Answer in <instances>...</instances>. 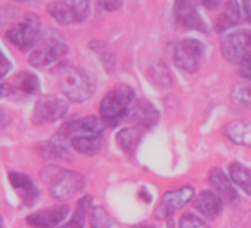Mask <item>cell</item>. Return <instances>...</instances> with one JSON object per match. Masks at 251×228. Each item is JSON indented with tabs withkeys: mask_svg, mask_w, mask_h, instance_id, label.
I'll use <instances>...</instances> for the list:
<instances>
[{
	"mask_svg": "<svg viewBox=\"0 0 251 228\" xmlns=\"http://www.w3.org/2000/svg\"><path fill=\"white\" fill-rule=\"evenodd\" d=\"M68 54V46L65 40L56 33H50L48 36H42L40 42L28 55V62L36 68L49 67L58 62Z\"/></svg>",
	"mask_w": 251,
	"mask_h": 228,
	"instance_id": "5b68a950",
	"label": "cell"
},
{
	"mask_svg": "<svg viewBox=\"0 0 251 228\" xmlns=\"http://www.w3.org/2000/svg\"><path fill=\"white\" fill-rule=\"evenodd\" d=\"M40 154L46 159H50V160H55V159H71V154H70V150L67 147V144L58 141V140H52L49 142H45L42 145V150H40Z\"/></svg>",
	"mask_w": 251,
	"mask_h": 228,
	"instance_id": "603a6c76",
	"label": "cell"
},
{
	"mask_svg": "<svg viewBox=\"0 0 251 228\" xmlns=\"http://www.w3.org/2000/svg\"><path fill=\"white\" fill-rule=\"evenodd\" d=\"M204 45L197 39H183L180 40L173 54L175 65L186 73H195L200 70L204 61Z\"/></svg>",
	"mask_w": 251,
	"mask_h": 228,
	"instance_id": "52a82bcc",
	"label": "cell"
},
{
	"mask_svg": "<svg viewBox=\"0 0 251 228\" xmlns=\"http://www.w3.org/2000/svg\"><path fill=\"white\" fill-rule=\"evenodd\" d=\"M98 2H99L100 8L108 12H114V11L120 9L123 5V0H98Z\"/></svg>",
	"mask_w": 251,
	"mask_h": 228,
	"instance_id": "1f68e13d",
	"label": "cell"
},
{
	"mask_svg": "<svg viewBox=\"0 0 251 228\" xmlns=\"http://www.w3.org/2000/svg\"><path fill=\"white\" fill-rule=\"evenodd\" d=\"M9 182L15 193L20 196L24 206L31 207L36 204V201L40 197V190L36 185V182L24 172H11L9 173Z\"/></svg>",
	"mask_w": 251,
	"mask_h": 228,
	"instance_id": "4fadbf2b",
	"label": "cell"
},
{
	"mask_svg": "<svg viewBox=\"0 0 251 228\" xmlns=\"http://www.w3.org/2000/svg\"><path fill=\"white\" fill-rule=\"evenodd\" d=\"M90 201H92V200H90L89 196L83 197V199L77 203V209H75V212L73 213L71 219H70L67 224L61 225L59 228H84V221H86V215H87V212H89V209H90Z\"/></svg>",
	"mask_w": 251,
	"mask_h": 228,
	"instance_id": "cb8c5ba5",
	"label": "cell"
},
{
	"mask_svg": "<svg viewBox=\"0 0 251 228\" xmlns=\"http://www.w3.org/2000/svg\"><path fill=\"white\" fill-rule=\"evenodd\" d=\"M6 39L20 51L28 52L36 48L42 39V21L36 14H25L20 23L8 30Z\"/></svg>",
	"mask_w": 251,
	"mask_h": 228,
	"instance_id": "277c9868",
	"label": "cell"
},
{
	"mask_svg": "<svg viewBox=\"0 0 251 228\" xmlns=\"http://www.w3.org/2000/svg\"><path fill=\"white\" fill-rule=\"evenodd\" d=\"M238 65H239V74H241V77H244L245 80L251 82V54L247 55Z\"/></svg>",
	"mask_w": 251,
	"mask_h": 228,
	"instance_id": "4dcf8cb0",
	"label": "cell"
},
{
	"mask_svg": "<svg viewBox=\"0 0 251 228\" xmlns=\"http://www.w3.org/2000/svg\"><path fill=\"white\" fill-rule=\"evenodd\" d=\"M109 216L100 206H95L90 210V228H109Z\"/></svg>",
	"mask_w": 251,
	"mask_h": 228,
	"instance_id": "83f0119b",
	"label": "cell"
},
{
	"mask_svg": "<svg viewBox=\"0 0 251 228\" xmlns=\"http://www.w3.org/2000/svg\"><path fill=\"white\" fill-rule=\"evenodd\" d=\"M130 117L132 120L142 129H151L158 122V110L147 99L138 101L133 104L130 110Z\"/></svg>",
	"mask_w": 251,
	"mask_h": 228,
	"instance_id": "5bb4252c",
	"label": "cell"
},
{
	"mask_svg": "<svg viewBox=\"0 0 251 228\" xmlns=\"http://www.w3.org/2000/svg\"><path fill=\"white\" fill-rule=\"evenodd\" d=\"M21 96L14 83H0V98H18Z\"/></svg>",
	"mask_w": 251,
	"mask_h": 228,
	"instance_id": "f546056e",
	"label": "cell"
},
{
	"mask_svg": "<svg viewBox=\"0 0 251 228\" xmlns=\"http://www.w3.org/2000/svg\"><path fill=\"white\" fill-rule=\"evenodd\" d=\"M42 179L49 185L53 199L64 201L75 196L84 187V178L74 171H67L59 166H48L40 172Z\"/></svg>",
	"mask_w": 251,
	"mask_h": 228,
	"instance_id": "3957f363",
	"label": "cell"
},
{
	"mask_svg": "<svg viewBox=\"0 0 251 228\" xmlns=\"http://www.w3.org/2000/svg\"><path fill=\"white\" fill-rule=\"evenodd\" d=\"M89 48L98 55V58L100 59V62H102L106 73L111 74V73L115 71V68H117V57H115V54L112 52V49L108 45H105L103 42H99V40H93V42L89 43Z\"/></svg>",
	"mask_w": 251,
	"mask_h": 228,
	"instance_id": "ffe728a7",
	"label": "cell"
},
{
	"mask_svg": "<svg viewBox=\"0 0 251 228\" xmlns=\"http://www.w3.org/2000/svg\"><path fill=\"white\" fill-rule=\"evenodd\" d=\"M220 51L225 59L232 64H239L251 54V31H233L226 34L220 42Z\"/></svg>",
	"mask_w": 251,
	"mask_h": 228,
	"instance_id": "9c48e42d",
	"label": "cell"
},
{
	"mask_svg": "<svg viewBox=\"0 0 251 228\" xmlns=\"http://www.w3.org/2000/svg\"><path fill=\"white\" fill-rule=\"evenodd\" d=\"M194 207L200 213H202V216H205L208 219H214L223 210V200L219 194H216L210 190H205L198 197H195Z\"/></svg>",
	"mask_w": 251,
	"mask_h": 228,
	"instance_id": "9a60e30c",
	"label": "cell"
},
{
	"mask_svg": "<svg viewBox=\"0 0 251 228\" xmlns=\"http://www.w3.org/2000/svg\"><path fill=\"white\" fill-rule=\"evenodd\" d=\"M200 3H201L205 9H208V11H216V9L220 8L222 0H200Z\"/></svg>",
	"mask_w": 251,
	"mask_h": 228,
	"instance_id": "836d02e7",
	"label": "cell"
},
{
	"mask_svg": "<svg viewBox=\"0 0 251 228\" xmlns=\"http://www.w3.org/2000/svg\"><path fill=\"white\" fill-rule=\"evenodd\" d=\"M48 14L64 26L83 23L90 14V0H52Z\"/></svg>",
	"mask_w": 251,
	"mask_h": 228,
	"instance_id": "8992f818",
	"label": "cell"
},
{
	"mask_svg": "<svg viewBox=\"0 0 251 228\" xmlns=\"http://www.w3.org/2000/svg\"><path fill=\"white\" fill-rule=\"evenodd\" d=\"M14 86L20 95H36L40 90V83L36 74L30 71H21L14 77Z\"/></svg>",
	"mask_w": 251,
	"mask_h": 228,
	"instance_id": "44dd1931",
	"label": "cell"
},
{
	"mask_svg": "<svg viewBox=\"0 0 251 228\" xmlns=\"http://www.w3.org/2000/svg\"><path fill=\"white\" fill-rule=\"evenodd\" d=\"M239 17H241V11H239L238 0H227L223 14H220L219 18L216 20V26H214L216 31L217 33L227 31L229 28L238 24Z\"/></svg>",
	"mask_w": 251,
	"mask_h": 228,
	"instance_id": "ac0fdd59",
	"label": "cell"
},
{
	"mask_svg": "<svg viewBox=\"0 0 251 228\" xmlns=\"http://www.w3.org/2000/svg\"><path fill=\"white\" fill-rule=\"evenodd\" d=\"M173 14H175L176 23L180 27L207 33V27H205L201 15L198 14L195 5L192 3V0H175Z\"/></svg>",
	"mask_w": 251,
	"mask_h": 228,
	"instance_id": "8fae6325",
	"label": "cell"
},
{
	"mask_svg": "<svg viewBox=\"0 0 251 228\" xmlns=\"http://www.w3.org/2000/svg\"><path fill=\"white\" fill-rule=\"evenodd\" d=\"M232 102L239 108H251V83H236L230 92Z\"/></svg>",
	"mask_w": 251,
	"mask_h": 228,
	"instance_id": "d4e9b609",
	"label": "cell"
},
{
	"mask_svg": "<svg viewBox=\"0 0 251 228\" xmlns=\"http://www.w3.org/2000/svg\"><path fill=\"white\" fill-rule=\"evenodd\" d=\"M223 134L233 144L251 147V120H232L225 125Z\"/></svg>",
	"mask_w": 251,
	"mask_h": 228,
	"instance_id": "2e32d148",
	"label": "cell"
},
{
	"mask_svg": "<svg viewBox=\"0 0 251 228\" xmlns=\"http://www.w3.org/2000/svg\"><path fill=\"white\" fill-rule=\"evenodd\" d=\"M15 2H18V3H24V2H27V0H15Z\"/></svg>",
	"mask_w": 251,
	"mask_h": 228,
	"instance_id": "ab89813d",
	"label": "cell"
},
{
	"mask_svg": "<svg viewBox=\"0 0 251 228\" xmlns=\"http://www.w3.org/2000/svg\"><path fill=\"white\" fill-rule=\"evenodd\" d=\"M210 184L227 200V201H235L236 199H238V193H236V190H235V187L232 185V182H230V179L226 176V173L222 171V169H219V168H216V169H213L211 172H210Z\"/></svg>",
	"mask_w": 251,
	"mask_h": 228,
	"instance_id": "d6986e66",
	"label": "cell"
},
{
	"mask_svg": "<svg viewBox=\"0 0 251 228\" xmlns=\"http://www.w3.org/2000/svg\"><path fill=\"white\" fill-rule=\"evenodd\" d=\"M52 73L58 80L59 89L70 101L84 102L92 96L93 82L81 68L70 62H59Z\"/></svg>",
	"mask_w": 251,
	"mask_h": 228,
	"instance_id": "6da1fadb",
	"label": "cell"
},
{
	"mask_svg": "<svg viewBox=\"0 0 251 228\" xmlns=\"http://www.w3.org/2000/svg\"><path fill=\"white\" fill-rule=\"evenodd\" d=\"M0 228H3V219H2V216H0Z\"/></svg>",
	"mask_w": 251,
	"mask_h": 228,
	"instance_id": "f35d334b",
	"label": "cell"
},
{
	"mask_svg": "<svg viewBox=\"0 0 251 228\" xmlns=\"http://www.w3.org/2000/svg\"><path fill=\"white\" fill-rule=\"evenodd\" d=\"M8 125H9V117H8V114L3 111L2 107H0V131H3Z\"/></svg>",
	"mask_w": 251,
	"mask_h": 228,
	"instance_id": "d590c367",
	"label": "cell"
},
{
	"mask_svg": "<svg viewBox=\"0 0 251 228\" xmlns=\"http://www.w3.org/2000/svg\"><path fill=\"white\" fill-rule=\"evenodd\" d=\"M242 11L248 23H251V0H242Z\"/></svg>",
	"mask_w": 251,
	"mask_h": 228,
	"instance_id": "e575fe53",
	"label": "cell"
},
{
	"mask_svg": "<svg viewBox=\"0 0 251 228\" xmlns=\"http://www.w3.org/2000/svg\"><path fill=\"white\" fill-rule=\"evenodd\" d=\"M167 228H176V227H175V222H173V221H169V224H167Z\"/></svg>",
	"mask_w": 251,
	"mask_h": 228,
	"instance_id": "74e56055",
	"label": "cell"
},
{
	"mask_svg": "<svg viewBox=\"0 0 251 228\" xmlns=\"http://www.w3.org/2000/svg\"><path fill=\"white\" fill-rule=\"evenodd\" d=\"M139 138H141V134L138 132V129L135 128H126V129H121L118 134H117V144L120 145V148L126 153H132L138 142H139Z\"/></svg>",
	"mask_w": 251,
	"mask_h": 228,
	"instance_id": "484cf974",
	"label": "cell"
},
{
	"mask_svg": "<svg viewBox=\"0 0 251 228\" xmlns=\"http://www.w3.org/2000/svg\"><path fill=\"white\" fill-rule=\"evenodd\" d=\"M148 76L154 82V85H157L160 87H169L172 85L170 71H169V68L166 67V64L163 61H155V64H152L150 67Z\"/></svg>",
	"mask_w": 251,
	"mask_h": 228,
	"instance_id": "4316f807",
	"label": "cell"
},
{
	"mask_svg": "<svg viewBox=\"0 0 251 228\" xmlns=\"http://www.w3.org/2000/svg\"><path fill=\"white\" fill-rule=\"evenodd\" d=\"M68 113V102L56 95H45L34 105L31 122L34 125L55 123L64 119Z\"/></svg>",
	"mask_w": 251,
	"mask_h": 228,
	"instance_id": "ba28073f",
	"label": "cell"
},
{
	"mask_svg": "<svg viewBox=\"0 0 251 228\" xmlns=\"http://www.w3.org/2000/svg\"><path fill=\"white\" fill-rule=\"evenodd\" d=\"M179 228H210L204 221L192 213H186L179 219Z\"/></svg>",
	"mask_w": 251,
	"mask_h": 228,
	"instance_id": "f1b7e54d",
	"label": "cell"
},
{
	"mask_svg": "<svg viewBox=\"0 0 251 228\" xmlns=\"http://www.w3.org/2000/svg\"><path fill=\"white\" fill-rule=\"evenodd\" d=\"M133 228H155L154 225H150V224H141V225H136Z\"/></svg>",
	"mask_w": 251,
	"mask_h": 228,
	"instance_id": "8d00e7d4",
	"label": "cell"
},
{
	"mask_svg": "<svg viewBox=\"0 0 251 228\" xmlns=\"http://www.w3.org/2000/svg\"><path fill=\"white\" fill-rule=\"evenodd\" d=\"M70 213V207L64 204L46 207L43 210H37L30 213L25 221L28 225L34 228H55L58 227Z\"/></svg>",
	"mask_w": 251,
	"mask_h": 228,
	"instance_id": "7c38bea8",
	"label": "cell"
},
{
	"mask_svg": "<svg viewBox=\"0 0 251 228\" xmlns=\"http://www.w3.org/2000/svg\"><path fill=\"white\" fill-rule=\"evenodd\" d=\"M70 144L73 150H75L80 154L95 156L102 150L103 138L102 135H78V137L71 138Z\"/></svg>",
	"mask_w": 251,
	"mask_h": 228,
	"instance_id": "e0dca14e",
	"label": "cell"
},
{
	"mask_svg": "<svg viewBox=\"0 0 251 228\" xmlns=\"http://www.w3.org/2000/svg\"><path fill=\"white\" fill-rule=\"evenodd\" d=\"M11 67H12L11 61L5 57V54L2 51H0V80L11 71Z\"/></svg>",
	"mask_w": 251,
	"mask_h": 228,
	"instance_id": "d6a6232c",
	"label": "cell"
},
{
	"mask_svg": "<svg viewBox=\"0 0 251 228\" xmlns=\"http://www.w3.org/2000/svg\"><path fill=\"white\" fill-rule=\"evenodd\" d=\"M135 104V92L127 85H117L102 99L99 114L103 125L114 128L130 114Z\"/></svg>",
	"mask_w": 251,
	"mask_h": 228,
	"instance_id": "7a4b0ae2",
	"label": "cell"
},
{
	"mask_svg": "<svg viewBox=\"0 0 251 228\" xmlns=\"http://www.w3.org/2000/svg\"><path fill=\"white\" fill-rule=\"evenodd\" d=\"M229 175L235 185H238L247 194L251 196V169L236 162L229 166Z\"/></svg>",
	"mask_w": 251,
	"mask_h": 228,
	"instance_id": "7402d4cb",
	"label": "cell"
},
{
	"mask_svg": "<svg viewBox=\"0 0 251 228\" xmlns=\"http://www.w3.org/2000/svg\"><path fill=\"white\" fill-rule=\"evenodd\" d=\"M194 199V188L192 187H182L179 190H172V191H167L157 210H155V216L160 218V219H167L170 218L176 210L182 209L183 206H186L191 200Z\"/></svg>",
	"mask_w": 251,
	"mask_h": 228,
	"instance_id": "30bf717a",
	"label": "cell"
}]
</instances>
